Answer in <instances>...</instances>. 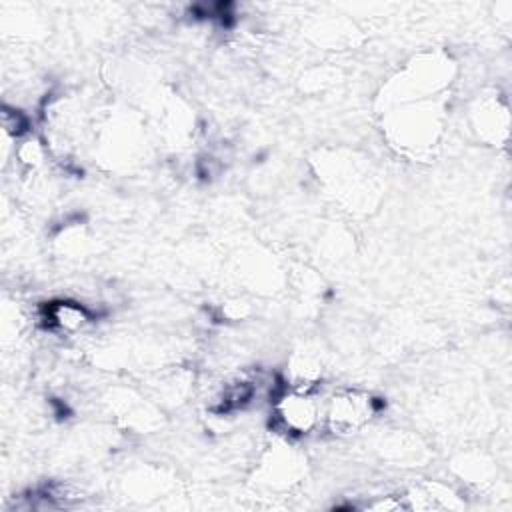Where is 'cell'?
Returning a JSON list of instances; mask_svg holds the SVG:
<instances>
[{"label":"cell","instance_id":"7a4b0ae2","mask_svg":"<svg viewBox=\"0 0 512 512\" xmlns=\"http://www.w3.org/2000/svg\"><path fill=\"white\" fill-rule=\"evenodd\" d=\"M376 398L360 388H340L324 402L322 426L336 436L360 432L376 416Z\"/></svg>","mask_w":512,"mask_h":512},{"label":"cell","instance_id":"277c9868","mask_svg":"<svg viewBox=\"0 0 512 512\" xmlns=\"http://www.w3.org/2000/svg\"><path fill=\"white\" fill-rule=\"evenodd\" d=\"M2 128L4 134L10 136L14 142L30 136V118L24 110L12 106V104H4L2 106Z\"/></svg>","mask_w":512,"mask_h":512},{"label":"cell","instance_id":"6da1fadb","mask_svg":"<svg viewBox=\"0 0 512 512\" xmlns=\"http://www.w3.org/2000/svg\"><path fill=\"white\" fill-rule=\"evenodd\" d=\"M324 420V404L316 388L290 384L272 396V428L286 438H304L316 432Z\"/></svg>","mask_w":512,"mask_h":512},{"label":"cell","instance_id":"3957f363","mask_svg":"<svg viewBox=\"0 0 512 512\" xmlns=\"http://www.w3.org/2000/svg\"><path fill=\"white\" fill-rule=\"evenodd\" d=\"M42 320L44 326L58 336H76L94 322V312L78 300L60 298L46 302L42 308Z\"/></svg>","mask_w":512,"mask_h":512}]
</instances>
